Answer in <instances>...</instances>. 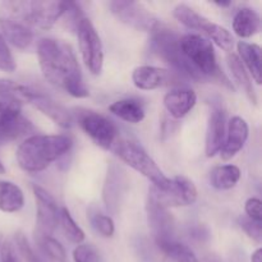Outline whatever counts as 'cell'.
Wrapping results in <instances>:
<instances>
[{"mask_svg":"<svg viewBox=\"0 0 262 262\" xmlns=\"http://www.w3.org/2000/svg\"><path fill=\"white\" fill-rule=\"evenodd\" d=\"M37 58L49 83L76 99L90 96L81 67L69 43L53 37L41 38L37 42Z\"/></svg>","mask_w":262,"mask_h":262,"instance_id":"cell-1","label":"cell"},{"mask_svg":"<svg viewBox=\"0 0 262 262\" xmlns=\"http://www.w3.org/2000/svg\"><path fill=\"white\" fill-rule=\"evenodd\" d=\"M72 146L73 141L67 135H35L18 146L15 159L22 170L38 173L68 154Z\"/></svg>","mask_w":262,"mask_h":262,"instance_id":"cell-2","label":"cell"},{"mask_svg":"<svg viewBox=\"0 0 262 262\" xmlns=\"http://www.w3.org/2000/svg\"><path fill=\"white\" fill-rule=\"evenodd\" d=\"M181 36L173 28L159 22L150 31V49L158 58L173 68L181 77L201 79L184 59L181 50Z\"/></svg>","mask_w":262,"mask_h":262,"instance_id":"cell-3","label":"cell"},{"mask_svg":"<svg viewBox=\"0 0 262 262\" xmlns=\"http://www.w3.org/2000/svg\"><path fill=\"white\" fill-rule=\"evenodd\" d=\"M181 50L187 63L199 74L200 78L220 76L214 46L209 38L196 33H188L181 37Z\"/></svg>","mask_w":262,"mask_h":262,"instance_id":"cell-4","label":"cell"},{"mask_svg":"<svg viewBox=\"0 0 262 262\" xmlns=\"http://www.w3.org/2000/svg\"><path fill=\"white\" fill-rule=\"evenodd\" d=\"M114 151L123 163L147 178L154 184V188L160 191L168 188L170 179L163 173L154 159L137 143L127 140L118 141L115 143Z\"/></svg>","mask_w":262,"mask_h":262,"instance_id":"cell-5","label":"cell"},{"mask_svg":"<svg viewBox=\"0 0 262 262\" xmlns=\"http://www.w3.org/2000/svg\"><path fill=\"white\" fill-rule=\"evenodd\" d=\"M173 14L176 19L183 26H186L187 28L200 31L205 36H207L210 40L214 41L223 50L232 51L234 40H233L232 33L225 27L217 25V23L211 22L209 18L204 17V15L197 13L196 10L192 9L191 7L186 4L177 5L174 8Z\"/></svg>","mask_w":262,"mask_h":262,"instance_id":"cell-6","label":"cell"},{"mask_svg":"<svg viewBox=\"0 0 262 262\" xmlns=\"http://www.w3.org/2000/svg\"><path fill=\"white\" fill-rule=\"evenodd\" d=\"M79 51L84 66L94 76H99L104 66V48L101 38L89 18L83 17L77 27Z\"/></svg>","mask_w":262,"mask_h":262,"instance_id":"cell-7","label":"cell"},{"mask_svg":"<svg viewBox=\"0 0 262 262\" xmlns=\"http://www.w3.org/2000/svg\"><path fill=\"white\" fill-rule=\"evenodd\" d=\"M78 124L84 133L104 150H110L117 143L118 128L114 123L100 113L78 110Z\"/></svg>","mask_w":262,"mask_h":262,"instance_id":"cell-8","label":"cell"},{"mask_svg":"<svg viewBox=\"0 0 262 262\" xmlns=\"http://www.w3.org/2000/svg\"><path fill=\"white\" fill-rule=\"evenodd\" d=\"M110 12L123 25L136 31L150 32L159 23L158 18L141 3L130 0H114L109 3Z\"/></svg>","mask_w":262,"mask_h":262,"instance_id":"cell-9","label":"cell"},{"mask_svg":"<svg viewBox=\"0 0 262 262\" xmlns=\"http://www.w3.org/2000/svg\"><path fill=\"white\" fill-rule=\"evenodd\" d=\"M148 194L161 206L169 210L170 207L191 206L196 202L199 193H197V188L193 182L189 181L186 177L178 176L170 179V183L166 189L160 191L152 187Z\"/></svg>","mask_w":262,"mask_h":262,"instance_id":"cell-10","label":"cell"},{"mask_svg":"<svg viewBox=\"0 0 262 262\" xmlns=\"http://www.w3.org/2000/svg\"><path fill=\"white\" fill-rule=\"evenodd\" d=\"M33 196L36 201V235H51L59 224V210L55 199L42 187L32 186Z\"/></svg>","mask_w":262,"mask_h":262,"instance_id":"cell-11","label":"cell"},{"mask_svg":"<svg viewBox=\"0 0 262 262\" xmlns=\"http://www.w3.org/2000/svg\"><path fill=\"white\" fill-rule=\"evenodd\" d=\"M66 2L55 0H26L27 19L33 31L50 30L63 15Z\"/></svg>","mask_w":262,"mask_h":262,"instance_id":"cell-12","label":"cell"},{"mask_svg":"<svg viewBox=\"0 0 262 262\" xmlns=\"http://www.w3.org/2000/svg\"><path fill=\"white\" fill-rule=\"evenodd\" d=\"M128 189V178L125 171L118 164L107 166L104 187H102V201L107 211L118 214L125 199Z\"/></svg>","mask_w":262,"mask_h":262,"instance_id":"cell-13","label":"cell"},{"mask_svg":"<svg viewBox=\"0 0 262 262\" xmlns=\"http://www.w3.org/2000/svg\"><path fill=\"white\" fill-rule=\"evenodd\" d=\"M148 228L154 235L155 243L168 242L174 239V217L171 212L148 194L146 202Z\"/></svg>","mask_w":262,"mask_h":262,"instance_id":"cell-14","label":"cell"},{"mask_svg":"<svg viewBox=\"0 0 262 262\" xmlns=\"http://www.w3.org/2000/svg\"><path fill=\"white\" fill-rule=\"evenodd\" d=\"M132 81L138 90L152 91L161 87L179 84L181 76L169 69L152 66H141L133 71Z\"/></svg>","mask_w":262,"mask_h":262,"instance_id":"cell-15","label":"cell"},{"mask_svg":"<svg viewBox=\"0 0 262 262\" xmlns=\"http://www.w3.org/2000/svg\"><path fill=\"white\" fill-rule=\"evenodd\" d=\"M33 130V125L22 110L0 105V145L12 142Z\"/></svg>","mask_w":262,"mask_h":262,"instance_id":"cell-16","label":"cell"},{"mask_svg":"<svg viewBox=\"0 0 262 262\" xmlns=\"http://www.w3.org/2000/svg\"><path fill=\"white\" fill-rule=\"evenodd\" d=\"M28 104L33 105L37 110H40L43 115L50 118L54 123L61 128H71L73 123L72 114L59 102H56L53 97L43 92L37 91L32 89L30 97H28Z\"/></svg>","mask_w":262,"mask_h":262,"instance_id":"cell-17","label":"cell"},{"mask_svg":"<svg viewBox=\"0 0 262 262\" xmlns=\"http://www.w3.org/2000/svg\"><path fill=\"white\" fill-rule=\"evenodd\" d=\"M225 112L215 106L209 117L205 140V154L207 158H214L222 151L225 142Z\"/></svg>","mask_w":262,"mask_h":262,"instance_id":"cell-18","label":"cell"},{"mask_svg":"<svg viewBox=\"0 0 262 262\" xmlns=\"http://www.w3.org/2000/svg\"><path fill=\"white\" fill-rule=\"evenodd\" d=\"M0 30H2L0 33L7 43H10L19 50H26L30 48L35 37V32L30 30L27 26L15 18L4 14H0Z\"/></svg>","mask_w":262,"mask_h":262,"instance_id":"cell-19","label":"cell"},{"mask_svg":"<svg viewBox=\"0 0 262 262\" xmlns=\"http://www.w3.org/2000/svg\"><path fill=\"white\" fill-rule=\"evenodd\" d=\"M250 135V128L247 122L242 117H233L229 120V127H228V136L225 138L224 146H223L220 155L223 160H230L234 158L243 147L248 140Z\"/></svg>","mask_w":262,"mask_h":262,"instance_id":"cell-20","label":"cell"},{"mask_svg":"<svg viewBox=\"0 0 262 262\" xmlns=\"http://www.w3.org/2000/svg\"><path fill=\"white\" fill-rule=\"evenodd\" d=\"M166 112L176 119H182L194 107L197 102L196 92L189 89H176L166 92L164 96Z\"/></svg>","mask_w":262,"mask_h":262,"instance_id":"cell-21","label":"cell"},{"mask_svg":"<svg viewBox=\"0 0 262 262\" xmlns=\"http://www.w3.org/2000/svg\"><path fill=\"white\" fill-rule=\"evenodd\" d=\"M31 91L32 87L0 78V105L22 110V105L28 101Z\"/></svg>","mask_w":262,"mask_h":262,"instance_id":"cell-22","label":"cell"},{"mask_svg":"<svg viewBox=\"0 0 262 262\" xmlns=\"http://www.w3.org/2000/svg\"><path fill=\"white\" fill-rule=\"evenodd\" d=\"M261 30L260 14L252 8H242L233 18V31L241 38L255 36Z\"/></svg>","mask_w":262,"mask_h":262,"instance_id":"cell-23","label":"cell"},{"mask_svg":"<svg viewBox=\"0 0 262 262\" xmlns=\"http://www.w3.org/2000/svg\"><path fill=\"white\" fill-rule=\"evenodd\" d=\"M238 58L241 59L245 68L248 69L250 74L257 84L262 82L261 72V48L257 43H250L246 41H239L237 43Z\"/></svg>","mask_w":262,"mask_h":262,"instance_id":"cell-24","label":"cell"},{"mask_svg":"<svg viewBox=\"0 0 262 262\" xmlns=\"http://www.w3.org/2000/svg\"><path fill=\"white\" fill-rule=\"evenodd\" d=\"M228 67H229V71L232 73L233 79L235 81V83L239 86V89L245 92V95L247 96V99L252 102L253 105L257 104V95H256L255 89H253L252 81L250 78V74H248L247 69L245 68V66L242 64L241 59L238 58V55L235 54H229L228 55Z\"/></svg>","mask_w":262,"mask_h":262,"instance_id":"cell-25","label":"cell"},{"mask_svg":"<svg viewBox=\"0 0 262 262\" xmlns=\"http://www.w3.org/2000/svg\"><path fill=\"white\" fill-rule=\"evenodd\" d=\"M109 112L127 123L137 124L145 119V109L142 104L135 99H123L114 101L109 106Z\"/></svg>","mask_w":262,"mask_h":262,"instance_id":"cell-26","label":"cell"},{"mask_svg":"<svg viewBox=\"0 0 262 262\" xmlns=\"http://www.w3.org/2000/svg\"><path fill=\"white\" fill-rule=\"evenodd\" d=\"M25 205L23 191L12 182L0 181V211L12 212L19 211Z\"/></svg>","mask_w":262,"mask_h":262,"instance_id":"cell-27","label":"cell"},{"mask_svg":"<svg viewBox=\"0 0 262 262\" xmlns=\"http://www.w3.org/2000/svg\"><path fill=\"white\" fill-rule=\"evenodd\" d=\"M239 179V168L232 164L216 166L210 171V184L217 191H228L234 188Z\"/></svg>","mask_w":262,"mask_h":262,"instance_id":"cell-28","label":"cell"},{"mask_svg":"<svg viewBox=\"0 0 262 262\" xmlns=\"http://www.w3.org/2000/svg\"><path fill=\"white\" fill-rule=\"evenodd\" d=\"M163 253L165 262H200L193 251L176 239L156 245Z\"/></svg>","mask_w":262,"mask_h":262,"instance_id":"cell-29","label":"cell"},{"mask_svg":"<svg viewBox=\"0 0 262 262\" xmlns=\"http://www.w3.org/2000/svg\"><path fill=\"white\" fill-rule=\"evenodd\" d=\"M59 224L61 225V229H63L64 235L67 237V239L71 241L72 243H76L77 246L81 245L84 241V232L81 229V227H78L74 219L72 217L71 212L67 207H61L60 209V215H59Z\"/></svg>","mask_w":262,"mask_h":262,"instance_id":"cell-30","label":"cell"},{"mask_svg":"<svg viewBox=\"0 0 262 262\" xmlns=\"http://www.w3.org/2000/svg\"><path fill=\"white\" fill-rule=\"evenodd\" d=\"M38 245L48 257L56 262H64L67 260V253L59 241L51 235H38Z\"/></svg>","mask_w":262,"mask_h":262,"instance_id":"cell-31","label":"cell"},{"mask_svg":"<svg viewBox=\"0 0 262 262\" xmlns=\"http://www.w3.org/2000/svg\"><path fill=\"white\" fill-rule=\"evenodd\" d=\"M91 224L92 228L96 230L99 234H101L102 237L110 238L114 235L115 232V225L114 222L110 216L104 214H100V212H95L94 215H91Z\"/></svg>","mask_w":262,"mask_h":262,"instance_id":"cell-32","label":"cell"},{"mask_svg":"<svg viewBox=\"0 0 262 262\" xmlns=\"http://www.w3.org/2000/svg\"><path fill=\"white\" fill-rule=\"evenodd\" d=\"M74 262H102L101 253L95 246L81 243L73 251Z\"/></svg>","mask_w":262,"mask_h":262,"instance_id":"cell-33","label":"cell"},{"mask_svg":"<svg viewBox=\"0 0 262 262\" xmlns=\"http://www.w3.org/2000/svg\"><path fill=\"white\" fill-rule=\"evenodd\" d=\"M15 68L17 66H15L14 58L9 50V46L0 33V71L12 73L15 71Z\"/></svg>","mask_w":262,"mask_h":262,"instance_id":"cell-34","label":"cell"},{"mask_svg":"<svg viewBox=\"0 0 262 262\" xmlns=\"http://www.w3.org/2000/svg\"><path fill=\"white\" fill-rule=\"evenodd\" d=\"M238 224L239 227L245 230L246 234L250 238H252L255 242H257L258 245L262 242V228L261 223H256L253 220L248 219L247 216H243L238 219Z\"/></svg>","mask_w":262,"mask_h":262,"instance_id":"cell-35","label":"cell"},{"mask_svg":"<svg viewBox=\"0 0 262 262\" xmlns=\"http://www.w3.org/2000/svg\"><path fill=\"white\" fill-rule=\"evenodd\" d=\"M15 243H17V247L19 253L22 255L25 262H41L40 258L37 257V255L35 253V251L32 250V247L28 243L27 238L22 233H17L15 234Z\"/></svg>","mask_w":262,"mask_h":262,"instance_id":"cell-36","label":"cell"},{"mask_svg":"<svg viewBox=\"0 0 262 262\" xmlns=\"http://www.w3.org/2000/svg\"><path fill=\"white\" fill-rule=\"evenodd\" d=\"M245 212L248 219L253 220L256 223H262L261 201L258 199H256V197H251V199H248L246 201Z\"/></svg>","mask_w":262,"mask_h":262,"instance_id":"cell-37","label":"cell"},{"mask_svg":"<svg viewBox=\"0 0 262 262\" xmlns=\"http://www.w3.org/2000/svg\"><path fill=\"white\" fill-rule=\"evenodd\" d=\"M0 261L2 262H19L18 258L15 257L14 248H13L12 243L4 242L0 247Z\"/></svg>","mask_w":262,"mask_h":262,"instance_id":"cell-38","label":"cell"},{"mask_svg":"<svg viewBox=\"0 0 262 262\" xmlns=\"http://www.w3.org/2000/svg\"><path fill=\"white\" fill-rule=\"evenodd\" d=\"M251 262H262V250L257 248L251 256Z\"/></svg>","mask_w":262,"mask_h":262,"instance_id":"cell-39","label":"cell"},{"mask_svg":"<svg viewBox=\"0 0 262 262\" xmlns=\"http://www.w3.org/2000/svg\"><path fill=\"white\" fill-rule=\"evenodd\" d=\"M202 262H223V261L220 260L219 257H216V256L209 255V256H206V257H205L204 260H202Z\"/></svg>","mask_w":262,"mask_h":262,"instance_id":"cell-40","label":"cell"},{"mask_svg":"<svg viewBox=\"0 0 262 262\" xmlns=\"http://www.w3.org/2000/svg\"><path fill=\"white\" fill-rule=\"evenodd\" d=\"M215 4L219 5V7H230L232 2H215Z\"/></svg>","mask_w":262,"mask_h":262,"instance_id":"cell-41","label":"cell"},{"mask_svg":"<svg viewBox=\"0 0 262 262\" xmlns=\"http://www.w3.org/2000/svg\"><path fill=\"white\" fill-rule=\"evenodd\" d=\"M4 173H5V168L4 165H3L2 161H0V174H4Z\"/></svg>","mask_w":262,"mask_h":262,"instance_id":"cell-42","label":"cell"}]
</instances>
